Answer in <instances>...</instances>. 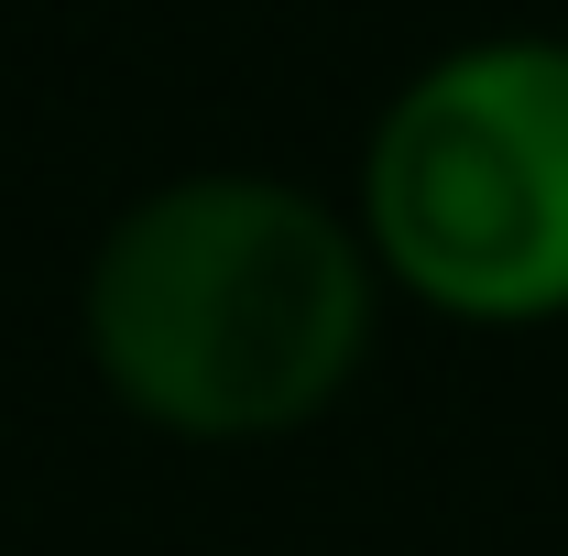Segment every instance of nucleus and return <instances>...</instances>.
Instances as JSON below:
<instances>
[{"mask_svg":"<svg viewBox=\"0 0 568 556\" xmlns=\"http://www.w3.org/2000/svg\"><path fill=\"white\" fill-rule=\"evenodd\" d=\"M383 274L351 208L284 175H164L99 229L77 274V339L99 393L186 447L306 436L372 360Z\"/></svg>","mask_w":568,"mask_h":556,"instance_id":"obj_1","label":"nucleus"},{"mask_svg":"<svg viewBox=\"0 0 568 556\" xmlns=\"http://www.w3.org/2000/svg\"><path fill=\"white\" fill-rule=\"evenodd\" d=\"M383 295L448 328L568 317V33H470L426 55L351 175Z\"/></svg>","mask_w":568,"mask_h":556,"instance_id":"obj_2","label":"nucleus"}]
</instances>
